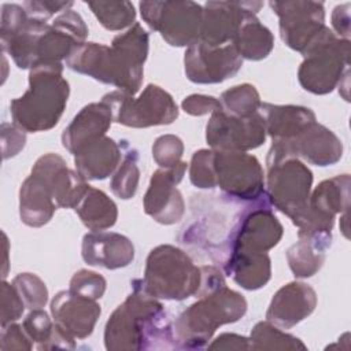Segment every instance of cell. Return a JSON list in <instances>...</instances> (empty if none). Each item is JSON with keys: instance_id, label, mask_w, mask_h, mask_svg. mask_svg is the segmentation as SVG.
Here are the masks:
<instances>
[{"instance_id": "6da1fadb", "label": "cell", "mask_w": 351, "mask_h": 351, "mask_svg": "<svg viewBox=\"0 0 351 351\" xmlns=\"http://www.w3.org/2000/svg\"><path fill=\"white\" fill-rule=\"evenodd\" d=\"M148 48V33L136 22L125 33L115 36L110 47L97 43L81 44L66 59V66L75 73L136 95L143 84Z\"/></svg>"}, {"instance_id": "7a4b0ae2", "label": "cell", "mask_w": 351, "mask_h": 351, "mask_svg": "<svg viewBox=\"0 0 351 351\" xmlns=\"http://www.w3.org/2000/svg\"><path fill=\"white\" fill-rule=\"evenodd\" d=\"M132 289L106 322V348L130 351L177 347L171 322L162 303L141 287L138 278L132 281Z\"/></svg>"}, {"instance_id": "3957f363", "label": "cell", "mask_w": 351, "mask_h": 351, "mask_svg": "<svg viewBox=\"0 0 351 351\" xmlns=\"http://www.w3.org/2000/svg\"><path fill=\"white\" fill-rule=\"evenodd\" d=\"M70 86L63 78V64H38L30 69L29 88L10 103L12 123L37 133L55 128L66 108Z\"/></svg>"}, {"instance_id": "277c9868", "label": "cell", "mask_w": 351, "mask_h": 351, "mask_svg": "<svg viewBox=\"0 0 351 351\" xmlns=\"http://www.w3.org/2000/svg\"><path fill=\"white\" fill-rule=\"evenodd\" d=\"M245 311V298L225 284L200 296L177 317L173 326L176 344L180 348H202L219 326L239 321Z\"/></svg>"}, {"instance_id": "5b68a950", "label": "cell", "mask_w": 351, "mask_h": 351, "mask_svg": "<svg viewBox=\"0 0 351 351\" xmlns=\"http://www.w3.org/2000/svg\"><path fill=\"white\" fill-rule=\"evenodd\" d=\"M202 278L191 256L171 244L152 248L145 261L141 287L154 298L165 300H185L199 289Z\"/></svg>"}, {"instance_id": "8992f818", "label": "cell", "mask_w": 351, "mask_h": 351, "mask_svg": "<svg viewBox=\"0 0 351 351\" xmlns=\"http://www.w3.org/2000/svg\"><path fill=\"white\" fill-rule=\"evenodd\" d=\"M302 55L298 80L304 90L314 95L330 93L350 71V40L339 38L328 26L318 33Z\"/></svg>"}, {"instance_id": "52a82bcc", "label": "cell", "mask_w": 351, "mask_h": 351, "mask_svg": "<svg viewBox=\"0 0 351 351\" xmlns=\"http://www.w3.org/2000/svg\"><path fill=\"white\" fill-rule=\"evenodd\" d=\"M266 197L292 223L306 210L313 186L311 170L299 159L270 147L266 156Z\"/></svg>"}, {"instance_id": "ba28073f", "label": "cell", "mask_w": 351, "mask_h": 351, "mask_svg": "<svg viewBox=\"0 0 351 351\" xmlns=\"http://www.w3.org/2000/svg\"><path fill=\"white\" fill-rule=\"evenodd\" d=\"M101 100L111 108L114 122L128 128L170 125L178 118L173 96L154 84H148L137 97L117 89L104 95Z\"/></svg>"}, {"instance_id": "9c48e42d", "label": "cell", "mask_w": 351, "mask_h": 351, "mask_svg": "<svg viewBox=\"0 0 351 351\" xmlns=\"http://www.w3.org/2000/svg\"><path fill=\"white\" fill-rule=\"evenodd\" d=\"M140 14L147 26L171 47H189L200 37L203 7L195 1H141Z\"/></svg>"}, {"instance_id": "30bf717a", "label": "cell", "mask_w": 351, "mask_h": 351, "mask_svg": "<svg viewBox=\"0 0 351 351\" xmlns=\"http://www.w3.org/2000/svg\"><path fill=\"white\" fill-rule=\"evenodd\" d=\"M217 186L229 197L258 200L265 195V174L256 156L243 151L214 149Z\"/></svg>"}, {"instance_id": "8fae6325", "label": "cell", "mask_w": 351, "mask_h": 351, "mask_svg": "<svg viewBox=\"0 0 351 351\" xmlns=\"http://www.w3.org/2000/svg\"><path fill=\"white\" fill-rule=\"evenodd\" d=\"M350 208V176L341 174L321 181L311 191L307 207L295 221L302 232L332 233L337 214Z\"/></svg>"}, {"instance_id": "7c38bea8", "label": "cell", "mask_w": 351, "mask_h": 351, "mask_svg": "<svg viewBox=\"0 0 351 351\" xmlns=\"http://www.w3.org/2000/svg\"><path fill=\"white\" fill-rule=\"evenodd\" d=\"M273 12L278 16L280 34L287 47L303 52L318 36L325 25V7L321 1L287 0L270 1Z\"/></svg>"}, {"instance_id": "4fadbf2b", "label": "cell", "mask_w": 351, "mask_h": 351, "mask_svg": "<svg viewBox=\"0 0 351 351\" xmlns=\"http://www.w3.org/2000/svg\"><path fill=\"white\" fill-rule=\"evenodd\" d=\"M88 33V26L78 12L70 8L59 14L38 34L32 69L38 64L62 63L77 47L86 43Z\"/></svg>"}, {"instance_id": "5bb4252c", "label": "cell", "mask_w": 351, "mask_h": 351, "mask_svg": "<svg viewBox=\"0 0 351 351\" xmlns=\"http://www.w3.org/2000/svg\"><path fill=\"white\" fill-rule=\"evenodd\" d=\"M266 140V130L261 115L233 117L223 110L211 114L206 126V141L211 149L243 151L255 149Z\"/></svg>"}, {"instance_id": "9a60e30c", "label": "cell", "mask_w": 351, "mask_h": 351, "mask_svg": "<svg viewBox=\"0 0 351 351\" xmlns=\"http://www.w3.org/2000/svg\"><path fill=\"white\" fill-rule=\"evenodd\" d=\"M262 197L254 206L247 207L232 229L228 240L229 250H250L267 252L282 237L281 222Z\"/></svg>"}, {"instance_id": "2e32d148", "label": "cell", "mask_w": 351, "mask_h": 351, "mask_svg": "<svg viewBox=\"0 0 351 351\" xmlns=\"http://www.w3.org/2000/svg\"><path fill=\"white\" fill-rule=\"evenodd\" d=\"M243 58L232 44L210 47L202 41L189 45L184 55L185 75L195 84H219L239 73Z\"/></svg>"}, {"instance_id": "e0dca14e", "label": "cell", "mask_w": 351, "mask_h": 351, "mask_svg": "<svg viewBox=\"0 0 351 351\" xmlns=\"http://www.w3.org/2000/svg\"><path fill=\"white\" fill-rule=\"evenodd\" d=\"M186 162L171 169H158L152 173L143 199L144 213L162 225L180 222L185 213L184 197L177 185L184 178Z\"/></svg>"}, {"instance_id": "ac0fdd59", "label": "cell", "mask_w": 351, "mask_h": 351, "mask_svg": "<svg viewBox=\"0 0 351 351\" xmlns=\"http://www.w3.org/2000/svg\"><path fill=\"white\" fill-rule=\"evenodd\" d=\"M271 148L281 154L302 158L315 166H330L343 156L341 140L326 126L317 121L288 140L273 141Z\"/></svg>"}, {"instance_id": "d6986e66", "label": "cell", "mask_w": 351, "mask_h": 351, "mask_svg": "<svg viewBox=\"0 0 351 351\" xmlns=\"http://www.w3.org/2000/svg\"><path fill=\"white\" fill-rule=\"evenodd\" d=\"M262 7L261 1H207L203 5L199 41L210 47L230 44L244 18Z\"/></svg>"}, {"instance_id": "ffe728a7", "label": "cell", "mask_w": 351, "mask_h": 351, "mask_svg": "<svg viewBox=\"0 0 351 351\" xmlns=\"http://www.w3.org/2000/svg\"><path fill=\"white\" fill-rule=\"evenodd\" d=\"M32 173L48 184L58 207L75 208L89 188L86 180L77 170L69 169L64 159L53 152L40 156L33 165Z\"/></svg>"}, {"instance_id": "44dd1931", "label": "cell", "mask_w": 351, "mask_h": 351, "mask_svg": "<svg viewBox=\"0 0 351 351\" xmlns=\"http://www.w3.org/2000/svg\"><path fill=\"white\" fill-rule=\"evenodd\" d=\"M51 314L67 335L74 339L88 337L101 314L100 304L89 298L73 293L70 289L59 291L51 300Z\"/></svg>"}, {"instance_id": "7402d4cb", "label": "cell", "mask_w": 351, "mask_h": 351, "mask_svg": "<svg viewBox=\"0 0 351 351\" xmlns=\"http://www.w3.org/2000/svg\"><path fill=\"white\" fill-rule=\"evenodd\" d=\"M315 307V291L308 284L292 281L273 295L266 311V321L280 329H289L307 318Z\"/></svg>"}, {"instance_id": "603a6c76", "label": "cell", "mask_w": 351, "mask_h": 351, "mask_svg": "<svg viewBox=\"0 0 351 351\" xmlns=\"http://www.w3.org/2000/svg\"><path fill=\"white\" fill-rule=\"evenodd\" d=\"M81 256L90 266L115 270L133 262L134 245L121 233L92 230L82 237Z\"/></svg>"}, {"instance_id": "cb8c5ba5", "label": "cell", "mask_w": 351, "mask_h": 351, "mask_svg": "<svg viewBox=\"0 0 351 351\" xmlns=\"http://www.w3.org/2000/svg\"><path fill=\"white\" fill-rule=\"evenodd\" d=\"M112 112L103 100L89 103L80 110L69 126L62 133V144L70 152L75 154L84 145L106 136L112 122Z\"/></svg>"}, {"instance_id": "d4e9b609", "label": "cell", "mask_w": 351, "mask_h": 351, "mask_svg": "<svg viewBox=\"0 0 351 351\" xmlns=\"http://www.w3.org/2000/svg\"><path fill=\"white\" fill-rule=\"evenodd\" d=\"M122 149L108 136L96 138L74 154L75 170L85 180H104L111 176L121 163Z\"/></svg>"}, {"instance_id": "484cf974", "label": "cell", "mask_w": 351, "mask_h": 351, "mask_svg": "<svg viewBox=\"0 0 351 351\" xmlns=\"http://www.w3.org/2000/svg\"><path fill=\"white\" fill-rule=\"evenodd\" d=\"M223 271L241 288L256 291L265 287L271 277L270 256L261 251L229 250Z\"/></svg>"}, {"instance_id": "4316f807", "label": "cell", "mask_w": 351, "mask_h": 351, "mask_svg": "<svg viewBox=\"0 0 351 351\" xmlns=\"http://www.w3.org/2000/svg\"><path fill=\"white\" fill-rule=\"evenodd\" d=\"M266 134L273 141L288 140L300 133L306 126L317 121L315 114L303 106H278L262 101L258 110Z\"/></svg>"}, {"instance_id": "83f0119b", "label": "cell", "mask_w": 351, "mask_h": 351, "mask_svg": "<svg viewBox=\"0 0 351 351\" xmlns=\"http://www.w3.org/2000/svg\"><path fill=\"white\" fill-rule=\"evenodd\" d=\"M332 233L298 230V241L287 250V261L296 278L313 277L324 265Z\"/></svg>"}, {"instance_id": "f1b7e54d", "label": "cell", "mask_w": 351, "mask_h": 351, "mask_svg": "<svg viewBox=\"0 0 351 351\" xmlns=\"http://www.w3.org/2000/svg\"><path fill=\"white\" fill-rule=\"evenodd\" d=\"M58 208L48 184L30 173L19 188V218L30 228H41L51 221Z\"/></svg>"}, {"instance_id": "f546056e", "label": "cell", "mask_w": 351, "mask_h": 351, "mask_svg": "<svg viewBox=\"0 0 351 351\" xmlns=\"http://www.w3.org/2000/svg\"><path fill=\"white\" fill-rule=\"evenodd\" d=\"M243 59L262 60L274 48V36L256 18L255 12L248 14L230 43Z\"/></svg>"}, {"instance_id": "4dcf8cb0", "label": "cell", "mask_w": 351, "mask_h": 351, "mask_svg": "<svg viewBox=\"0 0 351 351\" xmlns=\"http://www.w3.org/2000/svg\"><path fill=\"white\" fill-rule=\"evenodd\" d=\"M74 211L89 230L108 229L114 226L118 219V207L114 200L103 191L90 185Z\"/></svg>"}, {"instance_id": "1f68e13d", "label": "cell", "mask_w": 351, "mask_h": 351, "mask_svg": "<svg viewBox=\"0 0 351 351\" xmlns=\"http://www.w3.org/2000/svg\"><path fill=\"white\" fill-rule=\"evenodd\" d=\"M251 350H306V344L293 335L285 333L278 326L270 324L269 321H261L255 324L250 335Z\"/></svg>"}, {"instance_id": "d6a6232c", "label": "cell", "mask_w": 351, "mask_h": 351, "mask_svg": "<svg viewBox=\"0 0 351 351\" xmlns=\"http://www.w3.org/2000/svg\"><path fill=\"white\" fill-rule=\"evenodd\" d=\"M86 5L107 30L117 32L136 23V11L130 1H86Z\"/></svg>"}, {"instance_id": "836d02e7", "label": "cell", "mask_w": 351, "mask_h": 351, "mask_svg": "<svg viewBox=\"0 0 351 351\" xmlns=\"http://www.w3.org/2000/svg\"><path fill=\"white\" fill-rule=\"evenodd\" d=\"M219 101L223 112L233 117H251L258 112L262 103L259 92L251 84H240L222 92Z\"/></svg>"}, {"instance_id": "e575fe53", "label": "cell", "mask_w": 351, "mask_h": 351, "mask_svg": "<svg viewBox=\"0 0 351 351\" xmlns=\"http://www.w3.org/2000/svg\"><path fill=\"white\" fill-rule=\"evenodd\" d=\"M140 181V169H138V154L136 149L129 148L114 171L110 188L111 192L123 200L132 199L136 195Z\"/></svg>"}, {"instance_id": "d590c367", "label": "cell", "mask_w": 351, "mask_h": 351, "mask_svg": "<svg viewBox=\"0 0 351 351\" xmlns=\"http://www.w3.org/2000/svg\"><path fill=\"white\" fill-rule=\"evenodd\" d=\"M11 284L15 287L27 308H43L47 304L48 289L38 276L33 273H19L12 278Z\"/></svg>"}, {"instance_id": "8d00e7d4", "label": "cell", "mask_w": 351, "mask_h": 351, "mask_svg": "<svg viewBox=\"0 0 351 351\" xmlns=\"http://www.w3.org/2000/svg\"><path fill=\"white\" fill-rule=\"evenodd\" d=\"M214 149H199L193 152L189 163V180L192 185L200 189L217 186L214 174Z\"/></svg>"}, {"instance_id": "74e56055", "label": "cell", "mask_w": 351, "mask_h": 351, "mask_svg": "<svg viewBox=\"0 0 351 351\" xmlns=\"http://www.w3.org/2000/svg\"><path fill=\"white\" fill-rule=\"evenodd\" d=\"M22 326L38 350H47L53 333L55 322L43 308L30 310V313L25 317Z\"/></svg>"}, {"instance_id": "f35d334b", "label": "cell", "mask_w": 351, "mask_h": 351, "mask_svg": "<svg viewBox=\"0 0 351 351\" xmlns=\"http://www.w3.org/2000/svg\"><path fill=\"white\" fill-rule=\"evenodd\" d=\"M182 154V140L174 134H163L154 141L152 158L160 169H171L180 165Z\"/></svg>"}, {"instance_id": "ab89813d", "label": "cell", "mask_w": 351, "mask_h": 351, "mask_svg": "<svg viewBox=\"0 0 351 351\" xmlns=\"http://www.w3.org/2000/svg\"><path fill=\"white\" fill-rule=\"evenodd\" d=\"M107 288V281L106 278L92 270H86V269H81L78 271H75L70 280V285L69 289L73 293L97 300L100 299Z\"/></svg>"}, {"instance_id": "60d3db41", "label": "cell", "mask_w": 351, "mask_h": 351, "mask_svg": "<svg viewBox=\"0 0 351 351\" xmlns=\"http://www.w3.org/2000/svg\"><path fill=\"white\" fill-rule=\"evenodd\" d=\"M0 295V324L3 328L19 319L26 306L15 287L12 284H8L5 280H3L1 282Z\"/></svg>"}, {"instance_id": "b9f144b4", "label": "cell", "mask_w": 351, "mask_h": 351, "mask_svg": "<svg viewBox=\"0 0 351 351\" xmlns=\"http://www.w3.org/2000/svg\"><path fill=\"white\" fill-rule=\"evenodd\" d=\"M73 1H49V0H29L22 5L26 14L43 22H48L55 14L64 12L73 7Z\"/></svg>"}, {"instance_id": "7bdbcfd3", "label": "cell", "mask_w": 351, "mask_h": 351, "mask_svg": "<svg viewBox=\"0 0 351 351\" xmlns=\"http://www.w3.org/2000/svg\"><path fill=\"white\" fill-rule=\"evenodd\" d=\"M1 151L3 159L18 155L26 144V132L15 123H1Z\"/></svg>"}, {"instance_id": "ee69618b", "label": "cell", "mask_w": 351, "mask_h": 351, "mask_svg": "<svg viewBox=\"0 0 351 351\" xmlns=\"http://www.w3.org/2000/svg\"><path fill=\"white\" fill-rule=\"evenodd\" d=\"M33 341L25 332L22 325H18L15 322L8 324L3 326L1 335H0V348L3 351L10 350H32Z\"/></svg>"}, {"instance_id": "f6af8a7d", "label": "cell", "mask_w": 351, "mask_h": 351, "mask_svg": "<svg viewBox=\"0 0 351 351\" xmlns=\"http://www.w3.org/2000/svg\"><path fill=\"white\" fill-rule=\"evenodd\" d=\"M181 108L192 117H203L222 110L219 99L208 95H189L181 101Z\"/></svg>"}, {"instance_id": "bcb514c9", "label": "cell", "mask_w": 351, "mask_h": 351, "mask_svg": "<svg viewBox=\"0 0 351 351\" xmlns=\"http://www.w3.org/2000/svg\"><path fill=\"white\" fill-rule=\"evenodd\" d=\"M350 3H344L332 11V32L343 40H350Z\"/></svg>"}, {"instance_id": "7dc6e473", "label": "cell", "mask_w": 351, "mask_h": 351, "mask_svg": "<svg viewBox=\"0 0 351 351\" xmlns=\"http://www.w3.org/2000/svg\"><path fill=\"white\" fill-rule=\"evenodd\" d=\"M208 350H251L250 337L236 333H222L207 346Z\"/></svg>"}, {"instance_id": "c3c4849f", "label": "cell", "mask_w": 351, "mask_h": 351, "mask_svg": "<svg viewBox=\"0 0 351 351\" xmlns=\"http://www.w3.org/2000/svg\"><path fill=\"white\" fill-rule=\"evenodd\" d=\"M3 239H4V267H3V280L7 277V270H8V239L7 234L3 232Z\"/></svg>"}]
</instances>
